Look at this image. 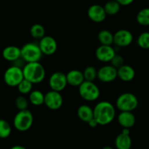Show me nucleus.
<instances>
[{
  "label": "nucleus",
  "instance_id": "4468645a",
  "mask_svg": "<svg viewBox=\"0 0 149 149\" xmlns=\"http://www.w3.org/2000/svg\"><path fill=\"white\" fill-rule=\"evenodd\" d=\"M88 18L94 23H102L107 17L104 7L100 5H93L89 7L87 11Z\"/></svg>",
  "mask_w": 149,
  "mask_h": 149
},
{
  "label": "nucleus",
  "instance_id": "b1692460",
  "mask_svg": "<svg viewBox=\"0 0 149 149\" xmlns=\"http://www.w3.org/2000/svg\"><path fill=\"white\" fill-rule=\"evenodd\" d=\"M136 20L140 25L143 26H149V8H146L140 10L137 13Z\"/></svg>",
  "mask_w": 149,
  "mask_h": 149
},
{
  "label": "nucleus",
  "instance_id": "f257e3e1",
  "mask_svg": "<svg viewBox=\"0 0 149 149\" xmlns=\"http://www.w3.org/2000/svg\"><path fill=\"white\" fill-rule=\"evenodd\" d=\"M94 118L99 125L105 126L110 124L116 117V107L108 101L99 102L94 107Z\"/></svg>",
  "mask_w": 149,
  "mask_h": 149
},
{
  "label": "nucleus",
  "instance_id": "c85d7f7f",
  "mask_svg": "<svg viewBox=\"0 0 149 149\" xmlns=\"http://www.w3.org/2000/svg\"><path fill=\"white\" fill-rule=\"evenodd\" d=\"M137 44L143 49H149V31L142 32L137 39Z\"/></svg>",
  "mask_w": 149,
  "mask_h": 149
},
{
  "label": "nucleus",
  "instance_id": "412c9836",
  "mask_svg": "<svg viewBox=\"0 0 149 149\" xmlns=\"http://www.w3.org/2000/svg\"><path fill=\"white\" fill-rule=\"evenodd\" d=\"M28 100L34 106H40L44 104L45 94L40 90H32L29 94Z\"/></svg>",
  "mask_w": 149,
  "mask_h": 149
},
{
  "label": "nucleus",
  "instance_id": "c756f323",
  "mask_svg": "<svg viewBox=\"0 0 149 149\" xmlns=\"http://www.w3.org/2000/svg\"><path fill=\"white\" fill-rule=\"evenodd\" d=\"M29 104V101L24 95H20L15 98V105L16 108L19 110H27Z\"/></svg>",
  "mask_w": 149,
  "mask_h": 149
},
{
  "label": "nucleus",
  "instance_id": "393cba45",
  "mask_svg": "<svg viewBox=\"0 0 149 149\" xmlns=\"http://www.w3.org/2000/svg\"><path fill=\"white\" fill-rule=\"evenodd\" d=\"M104 9L107 15H115L120 11L121 5L116 0H112L104 5Z\"/></svg>",
  "mask_w": 149,
  "mask_h": 149
},
{
  "label": "nucleus",
  "instance_id": "39448f33",
  "mask_svg": "<svg viewBox=\"0 0 149 149\" xmlns=\"http://www.w3.org/2000/svg\"><path fill=\"white\" fill-rule=\"evenodd\" d=\"M138 104V99L131 92H124L120 94L116 101V107L120 112H132L137 108Z\"/></svg>",
  "mask_w": 149,
  "mask_h": 149
},
{
  "label": "nucleus",
  "instance_id": "2eb2a0df",
  "mask_svg": "<svg viewBox=\"0 0 149 149\" xmlns=\"http://www.w3.org/2000/svg\"><path fill=\"white\" fill-rule=\"evenodd\" d=\"M117 121L123 128L130 129L135 124L136 118L132 112L121 111L117 116Z\"/></svg>",
  "mask_w": 149,
  "mask_h": 149
},
{
  "label": "nucleus",
  "instance_id": "7ed1b4c3",
  "mask_svg": "<svg viewBox=\"0 0 149 149\" xmlns=\"http://www.w3.org/2000/svg\"><path fill=\"white\" fill-rule=\"evenodd\" d=\"M34 116L30 110H19L13 118V127L19 132H26L32 127Z\"/></svg>",
  "mask_w": 149,
  "mask_h": 149
},
{
  "label": "nucleus",
  "instance_id": "aec40b11",
  "mask_svg": "<svg viewBox=\"0 0 149 149\" xmlns=\"http://www.w3.org/2000/svg\"><path fill=\"white\" fill-rule=\"evenodd\" d=\"M132 145L130 134H126L121 132L115 139V146L116 149H130Z\"/></svg>",
  "mask_w": 149,
  "mask_h": 149
},
{
  "label": "nucleus",
  "instance_id": "1a4fd4ad",
  "mask_svg": "<svg viewBox=\"0 0 149 149\" xmlns=\"http://www.w3.org/2000/svg\"><path fill=\"white\" fill-rule=\"evenodd\" d=\"M48 85L53 91L61 92L65 89L67 84L66 74L62 72H55L50 76L48 80Z\"/></svg>",
  "mask_w": 149,
  "mask_h": 149
},
{
  "label": "nucleus",
  "instance_id": "bb28decb",
  "mask_svg": "<svg viewBox=\"0 0 149 149\" xmlns=\"http://www.w3.org/2000/svg\"><path fill=\"white\" fill-rule=\"evenodd\" d=\"M17 88L21 95H26L29 94V93L33 90V84L24 78V80L18 84Z\"/></svg>",
  "mask_w": 149,
  "mask_h": 149
},
{
  "label": "nucleus",
  "instance_id": "f03ea898",
  "mask_svg": "<svg viewBox=\"0 0 149 149\" xmlns=\"http://www.w3.org/2000/svg\"><path fill=\"white\" fill-rule=\"evenodd\" d=\"M22 70L24 79L30 81L33 84L42 82L45 78V69L40 61L26 63Z\"/></svg>",
  "mask_w": 149,
  "mask_h": 149
},
{
  "label": "nucleus",
  "instance_id": "4be33fe9",
  "mask_svg": "<svg viewBox=\"0 0 149 149\" xmlns=\"http://www.w3.org/2000/svg\"><path fill=\"white\" fill-rule=\"evenodd\" d=\"M97 39L102 45H112L113 44V34L107 29L101 30L98 33Z\"/></svg>",
  "mask_w": 149,
  "mask_h": 149
},
{
  "label": "nucleus",
  "instance_id": "5701e85b",
  "mask_svg": "<svg viewBox=\"0 0 149 149\" xmlns=\"http://www.w3.org/2000/svg\"><path fill=\"white\" fill-rule=\"evenodd\" d=\"M30 34L34 39L40 40L45 36V29L42 24H34L30 28Z\"/></svg>",
  "mask_w": 149,
  "mask_h": 149
},
{
  "label": "nucleus",
  "instance_id": "cd10ccee",
  "mask_svg": "<svg viewBox=\"0 0 149 149\" xmlns=\"http://www.w3.org/2000/svg\"><path fill=\"white\" fill-rule=\"evenodd\" d=\"M84 79L87 81H93L97 78V70L93 66H88L84 69Z\"/></svg>",
  "mask_w": 149,
  "mask_h": 149
},
{
  "label": "nucleus",
  "instance_id": "9b49d317",
  "mask_svg": "<svg viewBox=\"0 0 149 149\" xmlns=\"http://www.w3.org/2000/svg\"><path fill=\"white\" fill-rule=\"evenodd\" d=\"M134 37L127 29H119L113 34V44L118 48H125L131 45Z\"/></svg>",
  "mask_w": 149,
  "mask_h": 149
},
{
  "label": "nucleus",
  "instance_id": "f3484780",
  "mask_svg": "<svg viewBox=\"0 0 149 149\" xmlns=\"http://www.w3.org/2000/svg\"><path fill=\"white\" fill-rule=\"evenodd\" d=\"M117 75L121 81L124 82H130L135 77V71L130 65L124 64L117 69Z\"/></svg>",
  "mask_w": 149,
  "mask_h": 149
},
{
  "label": "nucleus",
  "instance_id": "6ab92c4d",
  "mask_svg": "<svg viewBox=\"0 0 149 149\" xmlns=\"http://www.w3.org/2000/svg\"><path fill=\"white\" fill-rule=\"evenodd\" d=\"M77 116L81 121L88 123L94 118V110L88 104H82L78 108Z\"/></svg>",
  "mask_w": 149,
  "mask_h": 149
},
{
  "label": "nucleus",
  "instance_id": "7c9ffc66",
  "mask_svg": "<svg viewBox=\"0 0 149 149\" xmlns=\"http://www.w3.org/2000/svg\"><path fill=\"white\" fill-rule=\"evenodd\" d=\"M110 63H111L112 66H113L115 68L118 69L124 64V58L121 55L116 54L114 56L113 58H112Z\"/></svg>",
  "mask_w": 149,
  "mask_h": 149
},
{
  "label": "nucleus",
  "instance_id": "a211bd4d",
  "mask_svg": "<svg viewBox=\"0 0 149 149\" xmlns=\"http://www.w3.org/2000/svg\"><path fill=\"white\" fill-rule=\"evenodd\" d=\"M2 57L6 61L15 62L21 58V48L15 45H8L2 51Z\"/></svg>",
  "mask_w": 149,
  "mask_h": 149
},
{
  "label": "nucleus",
  "instance_id": "0eeeda50",
  "mask_svg": "<svg viewBox=\"0 0 149 149\" xmlns=\"http://www.w3.org/2000/svg\"><path fill=\"white\" fill-rule=\"evenodd\" d=\"M24 78L22 68L18 66H10L4 73V81L10 87H17Z\"/></svg>",
  "mask_w": 149,
  "mask_h": 149
},
{
  "label": "nucleus",
  "instance_id": "2f4dec72",
  "mask_svg": "<svg viewBox=\"0 0 149 149\" xmlns=\"http://www.w3.org/2000/svg\"><path fill=\"white\" fill-rule=\"evenodd\" d=\"M121 6H128L131 5L134 0H116Z\"/></svg>",
  "mask_w": 149,
  "mask_h": 149
},
{
  "label": "nucleus",
  "instance_id": "20e7f679",
  "mask_svg": "<svg viewBox=\"0 0 149 149\" xmlns=\"http://www.w3.org/2000/svg\"><path fill=\"white\" fill-rule=\"evenodd\" d=\"M42 55L39 45L34 42L26 43L21 48V57L26 63L40 61Z\"/></svg>",
  "mask_w": 149,
  "mask_h": 149
},
{
  "label": "nucleus",
  "instance_id": "ddd939ff",
  "mask_svg": "<svg viewBox=\"0 0 149 149\" xmlns=\"http://www.w3.org/2000/svg\"><path fill=\"white\" fill-rule=\"evenodd\" d=\"M116 54L115 49L112 45H100L96 49L95 56L101 62H110L112 58Z\"/></svg>",
  "mask_w": 149,
  "mask_h": 149
},
{
  "label": "nucleus",
  "instance_id": "f704fd0d",
  "mask_svg": "<svg viewBox=\"0 0 149 149\" xmlns=\"http://www.w3.org/2000/svg\"><path fill=\"white\" fill-rule=\"evenodd\" d=\"M102 149H114V148L110 146H104V147H103Z\"/></svg>",
  "mask_w": 149,
  "mask_h": 149
},
{
  "label": "nucleus",
  "instance_id": "6e6552de",
  "mask_svg": "<svg viewBox=\"0 0 149 149\" xmlns=\"http://www.w3.org/2000/svg\"><path fill=\"white\" fill-rule=\"evenodd\" d=\"M64 100L61 92L50 90L45 94L44 104L51 110H57L63 105Z\"/></svg>",
  "mask_w": 149,
  "mask_h": 149
},
{
  "label": "nucleus",
  "instance_id": "72a5a7b5",
  "mask_svg": "<svg viewBox=\"0 0 149 149\" xmlns=\"http://www.w3.org/2000/svg\"><path fill=\"white\" fill-rule=\"evenodd\" d=\"M10 149H27L24 146H21V145H15V146H12Z\"/></svg>",
  "mask_w": 149,
  "mask_h": 149
},
{
  "label": "nucleus",
  "instance_id": "a878e982",
  "mask_svg": "<svg viewBox=\"0 0 149 149\" xmlns=\"http://www.w3.org/2000/svg\"><path fill=\"white\" fill-rule=\"evenodd\" d=\"M12 132V127L10 123L5 119L0 118V138L6 139Z\"/></svg>",
  "mask_w": 149,
  "mask_h": 149
},
{
  "label": "nucleus",
  "instance_id": "9d476101",
  "mask_svg": "<svg viewBox=\"0 0 149 149\" xmlns=\"http://www.w3.org/2000/svg\"><path fill=\"white\" fill-rule=\"evenodd\" d=\"M117 78V69L111 64H106L97 70V79L102 83H111Z\"/></svg>",
  "mask_w": 149,
  "mask_h": 149
},
{
  "label": "nucleus",
  "instance_id": "dca6fc26",
  "mask_svg": "<svg viewBox=\"0 0 149 149\" xmlns=\"http://www.w3.org/2000/svg\"><path fill=\"white\" fill-rule=\"evenodd\" d=\"M67 84L71 86L79 87L85 81L83 72L78 70H72L66 74Z\"/></svg>",
  "mask_w": 149,
  "mask_h": 149
},
{
  "label": "nucleus",
  "instance_id": "423d86ee",
  "mask_svg": "<svg viewBox=\"0 0 149 149\" xmlns=\"http://www.w3.org/2000/svg\"><path fill=\"white\" fill-rule=\"evenodd\" d=\"M78 93L85 101L94 102L100 97V90L93 81H85L78 87Z\"/></svg>",
  "mask_w": 149,
  "mask_h": 149
},
{
  "label": "nucleus",
  "instance_id": "f8f14e48",
  "mask_svg": "<svg viewBox=\"0 0 149 149\" xmlns=\"http://www.w3.org/2000/svg\"><path fill=\"white\" fill-rule=\"evenodd\" d=\"M38 45L43 55L51 56L55 54L58 49V43L55 38L51 36L45 35L40 40Z\"/></svg>",
  "mask_w": 149,
  "mask_h": 149
},
{
  "label": "nucleus",
  "instance_id": "473e14b6",
  "mask_svg": "<svg viewBox=\"0 0 149 149\" xmlns=\"http://www.w3.org/2000/svg\"><path fill=\"white\" fill-rule=\"evenodd\" d=\"M87 124H88V126H89L90 127H91V128H95V127H97V126L99 125L98 123H97V121L94 119V118H93L92 119L90 120V121H88Z\"/></svg>",
  "mask_w": 149,
  "mask_h": 149
}]
</instances>
